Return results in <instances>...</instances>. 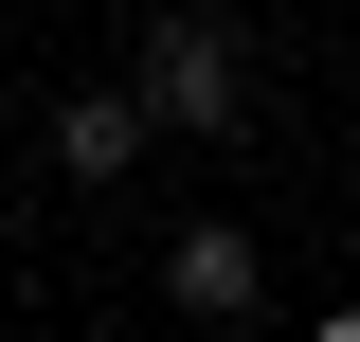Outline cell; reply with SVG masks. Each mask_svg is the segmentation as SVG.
Masks as SVG:
<instances>
[{
  "label": "cell",
  "instance_id": "cell-4",
  "mask_svg": "<svg viewBox=\"0 0 360 342\" xmlns=\"http://www.w3.org/2000/svg\"><path fill=\"white\" fill-rule=\"evenodd\" d=\"M307 342H360V306H324V324H307Z\"/></svg>",
  "mask_w": 360,
  "mask_h": 342
},
{
  "label": "cell",
  "instance_id": "cell-5",
  "mask_svg": "<svg viewBox=\"0 0 360 342\" xmlns=\"http://www.w3.org/2000/svg\"><path fill=\"white\" fill-rule=\"evenodd\" d=\"M252 342H270V324H252Z\"/></svg>",
  "mask_w": 360,
  "mask_h": 342
},
{
  "label": "cell",
  "instance_id": "cell-2",
  "mask_svg": "<svg viewBox=\"0 0 360 342\" xmlns=\"http://www.w3.org/2000/svg\"><path fill=\"white\" fill-rule=\"evenodd\" d=\"M252 289H270V270H252L234 216H180V234H162V306H198L217 342H252Z\"/></svg>",
  "mask_w": 360,
  "mask_h": 342
},
{
  "label": "cell",
  "instance_id": "cell-3",
  "mask_svg": "<svg viewBox=\"0 0 360 342\" xmlns=\"http://www.w3.org/2000/svg\"><path fill=\"white\" fill-rule=\"evenodd\" d=\"M144 144H162V127H144L127 90H72V108H54V163H72V180H127Z\"/></svg>",
  "mask_w": 360,
  "mask_h": 342
},
{
  "label": "cell",
  "instance_id": "cell-1",
  "mask_svg": "<svg viewBox=\"0 0 360 342\" xmlns=\"http://www.w3.org/2000/svg\"><path fill=\"white\" fill-rule=\"evenodd\" d=\"M127 108H144L162 144H234V108H252V37H234V18H198V0H180V18H144Z\"/></svg>",
  "mask_w": 360,
  "mask_h": 342
}]
</instances>
